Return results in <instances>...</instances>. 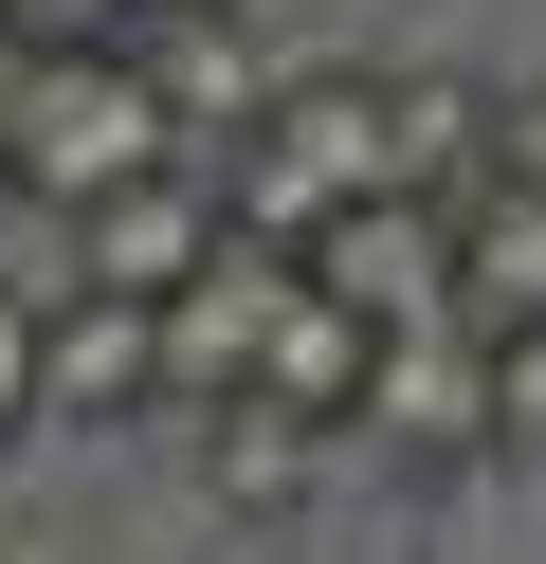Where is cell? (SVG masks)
Listing matches in <instances>:
<instances>
[{
    "label": "cell",
    "mask_w": 546,
    "mask_h": 564,
    "mask_svg": "<svg viewBox=\"0 0 546 564\" xmlns=\"http://www.w3.org/2000/svg\"><path fill=\"white\" fill-rule=\"evenodd\" d=\"M218 200H237L255 256H328L364 200H400V128H383V74H291L255 110V147H218Z\"/></svg>",
    "instance_id": "6da1fadb"
},
{
    "label": "cell",
    "mask_w": 546,
    "mask_h": 564,
    "mask_svg": "<svg viewBox=\"0 0 546 564\" xmlns=\"http://www.w3.org/2000/svg\"><path fill=\"white\" fill-rule=\"evenodd\" d=\"M164 164H201V147H182L164 91L128 74V37H109V55H36V74H19V183H36V219H55V237L92 219V200L164 183Z\"/></svg>",
    "instance_id": "7a4b0ae2"
},
{
    "label": "cell",
    "mask_w": 546,
    "mask_h": 564,
    "mask_svg": "<svg viewBox=\"0 0 546 564\" xmlns=\"http://www.w3.org/2000/svg\"><path fill=\"white\" fill-rule=\"evenodd\" d=\"M218 256H237V200H218V164H164V183H128V200H92V219H73V273H55V292L182 310Z\"/></svg>",
    "instance_id": "3957f363"
},
{
    "label": "cell",
    "mask_w": 546,
    "mask_h": 564,
    "mask_svg": "<svg viewBox=\"0 0 546 564\" xmlns=\"http://www.w3.org/2000/svg\"><path fill=\"white\" fill-rule=\"evenodd\" d=\"M128 74L164 91V128H182L201 164H218V147H255V110L291 91L274 55L237 37V0H128Z\"/></svg>",
    "instance_id": "277c9868"
},
{
    "label": "cell",
    "mask_w": 546,
    "mask_h": 564,
    "mask_svg": "<svg viewBox=\"0 0 546 564\" xmlns=\"http://www.w3.org/2000/svg\"><path fill=\"white\" fill-rule=\"evenodd\" d=\"M291 292H310V256H255V237H237V256L164 310V401H182V419H201V401H255V382H274Z\"/></svg>",
    "instance_id": "5b68a950"
},
{
    "label": "cell",
    "mask_w": 546,
    "mask_h": 564,
    "mask_svg": "<svg viewBox=\"0 0 546 564\" xmlns=\"http://www.w3.org/2000/svg\"><path fill=\"white\" fill-rule=\"evenodd\" d=\"M310 292L364 310L383 346H400V328H456V219H437V200H364V219L310 256Z\"/></svg>",
    "instance_id": "8992f818"
},
{
    "label": "cell",
    "mask_w": 546,
    "mask_h": 564,
    "mask_svg": "<svg viewBox=\"0 0 546 564\" xmlns=\"http://www.w3.org/2000/svg\"><path fill=\"white\" fill-rule=\"evenodd\" d=\"M128 401H164V310L55 292L36 310V419H128Z\"/></svg>",
    "instance_id": "52a82bcc"
},
{
    "label": "cell",
    "mask_w": 546,
    "mask_h": 564,
    "mask_svg": "<svg viewBox=\"0 0 546 564\" xmlns=\"http://www.w3.org/2000/svg\"><path fill=\"white\" fill-rule=\"evenodd\" d=\"M456 328H473V346L546 328V183H492V200L456 219Z\"/></svg>",
    "instance_id": "ba28073f"
},
{
    "label": "cell",
    "mask_w": 546,
    "mask_h": 564,
    "mask_svg": "<svg viewBox=\"0 0 546 564\" xmlns=\"http://www.w3.org/2000/svg\"><path fill=\"white\" fill-rule=\"evenodd\" d=\"M201 491H218V510L328 491V419H291V401H201Z\"/></svg>",
    "instance_id": "9c48e42d"
},
{
    "label": "cell",
    "mask_w": 546,
    "mask_h": 564,
    "mask_svg": "<svg viewBox=\"0 0 546 564\" xmlns=\"http://www.w3.org/2000/svg\"><path fill=\"white\" fill-rule=\"evenodd\" d=\"M255 401H291V419H328V437H346V419L383 401V328H364V310H328V292H291L274 382H255Z\"/></svg>",
    "instance_id": "30bf717a"
},
{
    "label": "cell",
    "mask_w": 546,
    "mask_h": 564,
    "mask_svg": "<svg viewBox=\"0 0 546 564\" xmlns=\"http://www.w3.org/2000/svg\"><path fill=\"white\" fill-rule=\"evenodd\" d=\"M364 419H400V437H492V346H473V328H400Z\"/></svg>",
    "instance_id": "8fae6325"
},
{
    "label": "cell",
    "mask_w": 546,
    "mask_h": 564,
    "mask_svg": "<svg viewBox=\"0 0 546 564\" xmlns=\"http://www.w3.org/2000/svg\"><path fill=\"white\" fill-rule=\"evenodd\" d=\"M492 437H510V455H546V328H510V346H492Z\"/></svg>",
    "instance_id": "7c38bea8"
},
{
    "label": "cell",
    "mask_w": 546,
    "mask_h": 564,
    "mask_svg": "<svg viewBox=\"0 0 546 564\" xmlns=\"http://www.w3.org/2000/svg\"><path fill=\"white\" fill-rule=\"evenodd\" d=\"M36 310H55V292H19V273H0V437L36 419Z\"/></svg>",
    "instance_id": "4fadbf2b"
},
{
    "label": "cell",
    "mask_w": 546,
    "mask_h": 564,
    "mask_svg": "<svg viewBox=\"0 0 546 564\" xmlns=\"http://www.w3.org/2000/svg\"><path fill=\"white\" fill-rule=\"evenodd\" d=\"M510 183H546V74L510 91Z\"/></svg>",
    "instance_id": "5bb4252c"
},
{
    "label": "cell",
    "mask_w": 546,
    "mask_h": 564,
    "mask_svg": "<svg viewBox=\"0 0 546 564\" xmlns=\"http://www.w3.org/2000/svg\"><path fill=\"white\" fill-rule=\"evenodd\" d=\"M19 74H36V55H19V37H0V183H19Z\"/></svg>",
    "instance_id": "9a60e30c"
}]
</instances>
